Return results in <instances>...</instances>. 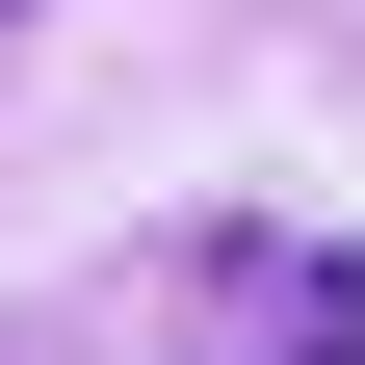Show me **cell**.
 <instances>
[{
    "label": "cell",
    "mask_w": 365,
    "mask_h": 365,
    "mask_svg": "<svg viewBox=\"0 0 365 365\" xmlns=\"http://www.w3.org/2000/svg\"><path fill=\"white\" fill-rule=\"evenodd\" d=\"M235 365H365V261H339V235L261 261V287H235Z\"/></svg>",
    "instance_id": "obj_1"
}]
</instances>
